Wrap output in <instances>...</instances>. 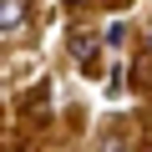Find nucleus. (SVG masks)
I'll use <instances>...</instances> for the list:
<instances>
[{
  "instance_id": "f257e3e1",
  "label": "nucleus",
  "mask_w": 152,
  "mask_h": 152,
  "mask_svg": "<svg viewBox=\"0 0 152 152\" xmlns=\"http://www.w3.org/2000/svg\"><path fill=\"white\" fill-rule=\"evenodd\" d=\"M26 26V5L20 0H0V36H15Z\"/></svg>"
},
{
  "instance_id": "f03ea898",
  "label": "nucleus",
  "mask_w": 152,
  "mask_h": 152,
  "mask_svg": "<svg viewBox=\"0 0 152 152\" xmlns=\"http://www.w3.org/2000/svg\"><path fill=\"white\" fill-rule=\"evenodd\" d=\"M147 51H152V26H147Z\"/></svg>"
},
{
  "instance_id": "7ed1b4c3",
  "label": "nucleus",
  "mask_w": 152,
  "mask_h": 152,
  "mask_svg": "<svg viewBox=\"0 0 152 152\" xmlns=\"http://www.w3.org/2000/svg\"><path fill=\"white\" fill-rule=\"evenodd\" d=\"M66 5H81V0H66Z\"/></svg>"
},
{
  "instance_id": "20e7f679",
  "label": "nucleus",
  "mask_w": 152,
  "mask_h": 152,
  "mask_svg": "<svg viewBox=\"0 0 152 152\" xmlns=\"http://www.w3.org/2000/svg\"><path fill=\"white\" fill-rule=\"evenodd\" d=\"M117 5H127V0H117Z\"/></svg>"
}]
</instances>
